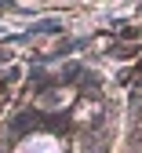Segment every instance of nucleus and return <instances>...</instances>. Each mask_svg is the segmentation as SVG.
Instances as JSON below:
<instances>
[{
  "label": "nucleus",
  "instance_id": "1",
  "mask_svg": "<svg viewBox=\"0 0 142 153\" xmlns=\"http://www.w3.org/2000/svg\"><path fill=\"white\" fill-rule=\"evenodd\" d=\"M33 120H36L33 113H22V117L15 120V131H26V128H33Z\"/></svg>",
  "mask_w": 142,
  "mask_h": 153
}]
</instances>
